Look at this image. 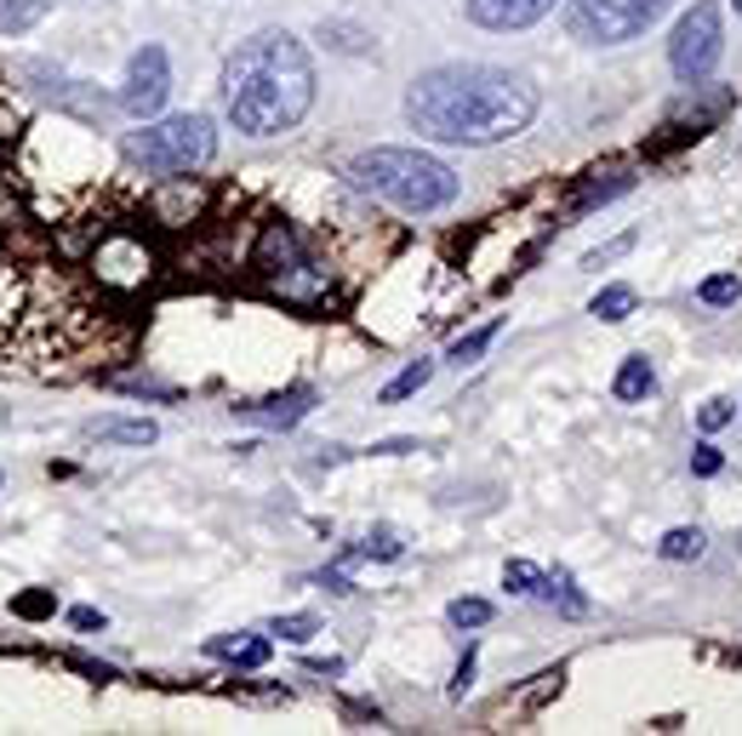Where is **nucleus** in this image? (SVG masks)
I'll return each instance as SVG.
<instances>
[{"label": "nucleus", "instance_id": "6e6552de", "mask_svg": "<svg viewBox=\"0 0 742 736\" xmlns=\"http://www.w3.org/2000/svg\"><path fill=\"white\" fill-rule=\"evenodd\" d=\"M720 58H726L720 7H713V0H697V7L679 18L674 41H668V64H674V75H679V87H702Z\"/></svg>", "mask_w": 742, "mask_h": 736}, {"label": "nucleus", "instance_id": "4c0bfd02", "mask_svg": "<svg viewBox=\"0 0 742 736\" xmlns=\"http://www.w3.org/2000/svg\"><path fill=\"white\" fill-rule=\"evenodd\" d=\"M737 548H742V536H737Z\"/></svg>", "mask_w": 742, "mask_h": 736}, {"label": "nucleus", "instance_id": "a878e982", "mask_svg": "<svg viewBox=\"0 0 742 736\" xmlns=\"http://www.w3.org/2000/svg\"><path fill=\"white\" fill-rule=\"evenodd\" d=\"M446 616L457 622V629H485V622H492V605L485 600H451Z\"/></svg>", "mask_w": 742, "mask_h": 736}, {"label": "nucleus", "instance_id": "6ab92c4d", "mask_svg": "<svg viewBox=\"0 0 742 736\" xmlns=\"http://www.w3.org/2000/svg\"><path fill=\"white\" fill-rule=\"evenodd\" d=\"M656 554H663V559H702L708 554V536L697 525H674L663 543H656Z\"/></svg>", "mask_w": 742, "mask_h": 736}, {"label": "nucleus", "instance_id": "423d86ee", "mask_svg": "<svg viewBox=\"0 0 742 736\" xmlns=\"http://www.w3.org/2000/svg\"><path fill=\"white\" fill-rule=\"evenodd\" d=\"M217 155V126L206 115H166V121H143L126 132V160L143 166L149 178H178L200 172Z\"/></svg>", "mask_w": 742, "mask_h": 736}, {"label": "nucleus", "instance_id": "1a4fd4ad", "mask_svg": "<svg viewBox=\"0 0 742 736\" xmlns=\"http://www.w3.org/2000/svg\"><path fill=\"white\" fill-rule=\"evenodd\" d=\"M171 98V64H166V46H143L132 52L126 80H121V109L132 121H155Z\"/></svg>", "mask_w": 742, "mask_h": 736}, {"label": "nucleus", "instance_id": "393cba45", "mask_svg": "<svg viewBox=\"0 0 742 736\" xmlns=\"http://www.w3.org/2000/svg\"><path fill=\"white\" fill-rule=\"evenodd\" d=\"M697 297H702L708 308H726V303H737V297H742V286H737V274H708Z\"/></svg>", "mask_w": 742, "mask_h": 736}, {"label": "nucleus", "instance_id": "2f4dec72", "mask_svg": "<svg viewBox=\"0 0 742 736\" xmlns=\"http://www.w3.org/2000/svg\"><path fill=\"white\" fill-rule=\"evenodd\" d=\"M69 622H75L80 634H103V611H98V605H80V611H69Z\"/></svg>", "mask_w": 742, "mask_h": 736}, {"label": "nucleus", "instance_id": "7ed1b4c3", "mask_svg": "<svg viewBox=\"0 0 742 736\" xmlns=\"http://www.w3.org/2000/svg\"><path fill=\"white\" fill-rule=\"evenodd\" d=\"M349 183L360 194H371V201H383L394 212H412V217L446 212L457 194H463V178H457L446 160L423 155V149H371V155H355L349 160Z\"/></svg>", "mask_w": 742, "mask_h": 736}, {"label": "nucleus", "instance_id": "e433bc0d", "mask_svg": "<svg viewBox=\"0 0 742 736\" xmlns=\"http://www.w3.org/2000/svg\"><path fill=\"white\" fill-rule=\"evenodd\" d=\"M731 7H737V18H742V0H731Z\"/></svg>", "mask_w": 742, "mask_h": 736}, {"label": "nucleus", "instance_id": "4468645a", "mask_svg": "<svg viewBox=\"0 0 742 736\" xmlns=\"http://www.w3.org/2000/svg\"><path fill=\"white\" fill-rule=\"evenodd\" d=\"M92 440H109V445H155L160 429L149 417H109V422H92Z\"/></svg>", "mask_w": 742, "mask_h": 736}, {"label": "nucleus", "instance_id": "b1692460", "mask_svg": "<svg viewBox=\"0 0 742 736\" xmlns=\"http://www.w3.org/2000/svg\"><path fill=\"white\" fill-rule=\"evenodd\" d=\"M57 611V593L52 588H29V593H18L12 600V616H23V622H46Z\"/></svg>", "mask_w": 742, "mask_h": 736}, {"label": "nucleus", "instance_id": "7c9ffc66", "mask_svg": "<svg viewBox=\"0 0 742 736\" xmlns=\"http://www.w3.org/2000/svg\"><path fill=\"white\" fill-rule=\"evenodd\" d=\"M634 246V235H622V240H611V246H599V251H588L583 258V269H599V263H611V258H622V251Z\"/></svg>", "mask_w": 742, "mask_h": 736}, {"label": "nucleus", "instance_id": "c85d7f7f", "mask_svg": "<svg viewBox=\"0 0 742 736\" xmlns=\"http://www.w3.org/2000/svg\"><path fill=\"white\" fill-rule=\"evenodd\" d=\"M737 411H731V400H708L702 411H697V422H702V434H713V429H726Z\"/></svg>", "mask_w": 742, "mask_h": 736}, {"label": "nucleus", "instance_id": "c756f323", "mask_svg": "<svg viewBox=\"0 0 742 736\" xmlns=\"http://www.w3.org/2000/svg\"><path fill=\"white\" fill-rule=\"evenodd\" d=\"M720 468H726V457H720V451H713V445H697V457H692V474H697V479H713Z\"/></svg>", "mask_w": 742, "mask_h": 736}, {"label": "nucleus", "instance_id": "f3484780", "mask_svg": "<svg viewBox=\"0 0 742 736\" xmlns=\"http://www.w3.org/2000/svg\"><path fill=\"white\" fill-rule=\"evenodd\" d=\"M628 189H634V178H628V172H606V178L594 172V178L577 189V201H571V212H594V206L617 201V194H628Z\"/></svg>", "mask_w": 742, "mask_h": 736}, {"label": "nucleus", "instance_id": "c9c22d12", "mask_svg": "<svg viewBox=\"0 0 742 736\" xmlns=\"http://www.w3.org/2000/svg\"><path fill=\"white\" fill-rule=\"evenodd\" d=\"M321 588H331V593H355V582H349V571H342V565H331V571H321Z\"/></svg>", "mask_w": 742, "mask_h": 736}, {"label": "nucleus", "instance_id": "f03ea898", "mask_svg": "<svg viewBox=\"0 0 742 736\" xmlns=\"http://www.w3.org/2000/svg\"><path fill=\"white\" fill-rule=\"evenodd\" d=\"M223 109L246 137H280L314 109V58L297 35L257 30L223 64Z\"/></svg>", "mask_w": 742, "mask_h": 736}, {"label": "nucleus", "instance_id": "aec40b11", "mask_svg": "<svg viewBox=\"0 0 742 736\" xmlns=\"http://www.w3.org/2000/svg\"><path fill=\"white\" fill-rule=\"evenodd\" d=\"M400 554H406V543H400V531L378 525V531H366V543H360V548H349L342 559H400Z\"/></svg>", "mask_w": 742, "mask_h": 736}, {"label": "nucleus", "instance_id": "4be33fe9", "mask_svg": "<svg viewBox=\"0 0 742 736\" xmlns=\"http://www.w3.org/2000/svg\"><path fill=\"white\" fill-rule=\"evenodd\" d=\"M497 331H503V326L492 320V326H480V331H469V337H457V343L446 349V360H451V365H474V360H480L485 349L497 343Z\"/></svg>", "mask_w": 742, "mask_h": 736}, {"label": "nucleus", "instance_id": "0eeeda50", "mask_svg": "<svg viewBox=\"0 0 742 736\" xmlns=\"http://www.w3.org/2000/svg\"><path fill=\"white\" fill-rule=\"evenodd\" d=\"M668 7L674 0H571L565 23L588 46H622V41H640L645 30H656Z\"/></svg>", "mask_w": 742, "mask_h": 736}, {"label": "nucleus", "instance_id": "ddd939ff", "mask_svg": "<svg viewBox=\"0 0 742 736\" xmlns=\"http://www.w3.org/2000/svg\"><path fill=\"white\" fill-rule=\"evenodd\" d=\"M206 650H212V657H223V663H235V668H263L274 645L263 634H217Z\"/></svg>", "mask_w": 742, "mask_h": 736}, {"label": "nucleus", "instance_id": "f704fd0d", "mask_svg": "<svg viewBox=\"0 0 742 736\" xmlns=\"http://www.w3.org/2000/svg\"><path fill=\"white\" fill-rule=\"evenodd\" d=\"M18 126H23V115H18V109H12L7 98H0V144H12V137H18Z\"/></svg>", "mask_w": 742, "mask_h": 736}, {"label": "nucleus", "instance_id": "a211bd4d", "mask_svg": "<svg viewBox=\"0 0 742 736\" xmlns=\"http://www.w3.org/2000/svg\"><path fill=\"white\" fill-rule=\"evenodd\" d=\"M52 12V0H0V35H29Z\"/></svg>", "mask_w": 742, "mask_h": 736}, {"label": "nucleus", "instance_id": "dca6fc26", "mask_svg": "<svg viewBox=\"0 0 742 736\" xmlns=\"http://www.w3.org/2000/svg\"><path fill=\"white\" fill-rule=\"evenodd\" d=\"M611 388H617V400H651V394H656V372H651V360H645V354H628Z\"/></svg>", "mask_w": 742, "mask_h": 736}, {"label": "nucleus", "instance_id": "9d476101", "mask_svg": "<svg viewBox=\"0 0 742 736\" xmlns=\"http://www.w3.org/2000/svg\"><path fill=\"white\" fill-rule=\"evenodd\" d=\"M143 212H149L155 229H194V223L206 217V189L189 183L183 172L178 178H160V189L143 201Z\"/></svg>", "mask_w": 742, "mask_h": 736}, {"label": "nucleus", "instance_id": "bb28decb", "mask_svg": "<svg viewBox=\"0 0 742 736\" xmlns=\"http://www.w3.org/2000/svg\"><path fill=\"white\" fill-rule=\"evenodd\" d=\"M537 577H542V571H537L531 559H508V565H503V588H508V593H537Z\"/></svg>", "mask_w": 742, "mask_h": 736}, {"label": "nucleus", "instance_id": "9b49d317", "mask_svg": "<svg viewBox=\"0 0 742 736\" xmlns=\"http://www.w3.org/2000/svg\"><path fill=\"white\" fill-rule=\"evenodd\" d=\"M246 422H257V429H297V422L314 411V388L297 383V388H285V394H269V400H251V406H235Z\"/></svg>", "mask_w": 742, "mask_h": 736}, {"label": "nucleus", "instance_id": "72a5a7b5", "mask_svg": "<svg viewBox=\"0 0 742 736\" xmlns=\"http://www.w3.org/2000/svg\"><path fill=\"white\" fill-rule=\"evenodd\" d=\"M69 663H75L86 679H98V686H109V679H121V673H114L109 663H92V657H69Z\"/></svg>", "mask_w": 742, "mask_h": 736}, {"label": "nucleus", "instance_id": "f257e3e1", "mask_svg": "<svg viewBox=\"0 0 742 736\" xmlns=\"http://www.w3.org/2000/svg\"><path fill=\"white\" fill-rule=\"evenodd\" d=\"M537 115V87L503 64H440L412 80L406 121L435 144H508Z\"/></svg>", "mask_w": 742, "mask_h": 736}, {"label": "nucleus", "instance_id": "39448f33", "mask_svg": "<svg viewBox=\"0 0 742 736\" xmlns=\"http://www.w3.org/2000/svg\"><path fill=\"white\" fill-rule=\"evenodd\" d=\"M251 274L269 297L297 303V308H314L331 297V274L321 269V258L303 246V235L292 223H263V235L251 246Z\"/></svg>", "mask_w": 742, "mask_h": 736}, {"label": "nucleus", "instance_id": "cd10ccee", "mask_svg": "<svg viewBox=\"0 0 742 736\" xmlns=\"http://www.w3.org/2000/svg\"><path fill=\"white\" fill-rule=\"evenodd\" d=\"M314 629H321V622H314V616H274V634L280 639H292V645H303V639H314Z\"/></svg>", "mask_w": 742, "mask_h": 736}, {"label": "nucleus", "instance_id": "473e14b6", "mask_svg": "<svg viewBox=\"0 0 742 736\" xmlns=\"http://www.w3.org/2000/svg\"><path fill=\"white\" fill-rule=\"evenodd\" d=\"M474 686V650H463V663H457V673H451V697H463Z\"/></svg>", "mask_w": 742, "mask_h": 736}, {"label": "nucleus", "instance_id": "2eb2a0df", "mask_svg": "<svg viewBox=\"0 0 742 736\" xmlns=\"http://www.w3.org/2000/svg\"><path fill=\"white\" fill-rule=\"evenodd\" d=\"M537 593H542V600H549V605H560L565 616H588V600L577 593V582H571V571H560V565H554V571H542V577H537Z\"/></svg>", "mask_w": 742, "mask_h": 736}, {"label": "nucleus", "instance_id": "412c9836", "mask_svg": "<svg viewBox=\"0 0 742 736\" xmlns=\"http://www.w3.org/2000/svg\"><path fill=\"white\" fill-rule=\"evenodd\" d=\"M428 377H435V360H412L406 372H400V377L383 388V406H400V400H412V394H417Z\"/></svg>", "mask_w": 742, "mask_h": 736}, {"label": "nucleus", "instance_id": "f8f14e48", "mask_svg": "<svg viewBox=\"0 0 742 736\" xmlns=\"http://www.w3.org/2000/svg\"><path fill=\"white\" fill-rule=\"evenodd\" d=\"M554 0H469V18L492 35H508V30H531L537 18H549Z\"/></svg>", "mask_w": 742, "mask_h": 736}, {"label": "nucleus", "instance_id": "20e7f679", "mask_svg": "<svg viewBox=\"0 0 742 736\" xmlns=\"http://www.w3.org/2000/svg\"><path fill=\"white\" fill-rule=\"evenodd\" d=\"M86 274H92V286L109 292V297H143V292L160 286L166 251H160L149 223H109V229L92 235Z\"/></svg>", "mask_w": 742, "mask_h": 736}, {"label": "nucleus", "instance_id": "5701e85b", "mask_svg": "<svg viewBox=\"0 0 742 736\" xmlns=\"http://www.w3.org/2000/svg\"><path fill=\"white\" fill-rule=\"evenodd\" d=\"M588 315H599V320H628V315H634V292H628V286H606V292H599L594 297V308H588Z\"/></svg>", "mask_w": 742, "mask_h": 736}]
</instances>
